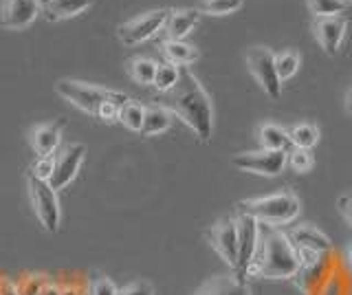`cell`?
Here are the masks:
<instances>
[{"label":"cell","mask_w":352,"mask_h":295,"mask_svg":"<svg viewBox=\"0 0 352 295\" xmlns=\"http://www.w3.org/2000/svg\"><path fill=\"white\" fill-rule=\"evenodd\" d=\"M165 95H168V106L165 108H170L176 117H181L194 130L198 139L207 141L212 137L214 133L212 102H209V95L205 93L201 82H198V78L190 69L181 67L179 82Z\"/></svg>","instance_id":"cell-1"},{"label":"cell","mask_w":352,"mask_h":295,"mask_svg":"<svg viewBox=\"0 0 352 295\" xmlns=\"http://www.w3.org/2000/svg\"><path fill=\"white\" fill-rule=\"evenodd\" d=\"M260 267V278L269 280H289L300 271V258L297 249L284 232L271 227L260 238L258 256L253 258Z\"/></svg>","instance_id":"cell-2"},{"label":"cell","mask_w":352,"mask_h":295,"mask_svg":"<svg viewBox=\"0 0 352 295\" xmlns=\"http://www.w3.org/2000/svg\"><path fill=\"white\" fill-rule=\"evenodd\" d=\"M300 199L293 192H275L260 199H249L238 205V212H245L256 218L258 223L269 227H280L293 223L300 216Z\"/></svg>","instance_id":"cell-3"},{"label":"cell","mask_w":352,"mask_h":295,"mask_svg":"<svg viewBox=\"0 0 352 295\" xmlns=\"http://www.w3.org/2000/svg\"><path fill=\"white\" fill-rule=\"evenodd\" d=\"M55 91L60 97H64L66 102H71L77 106L80 111L88 115H97L99 106L106 102H117L119 106H124L130 97L124 93L104 89V86H95V84H86V82H77V80H60L55 84Z\"/></svg>","instance_id":"cell-4"},{"label":"cell","mask_w":352,"mask_h":295,"mask_svg":"<svg viewBox=\"0 0 352 295\" xmlns=\"http://www.w3.org/2000/svg\"><path fill=\"white\" fill-rule=\"evenodd\" d=\"M247 67L262 86V91L271 100H278L282 95V80L275 69V53L269 47H251L247 51Z\"/></svg>","instance_id":"cell-5"},{"label":"cell","mask_w":352,"mask_h":295,"mask_svg":"<svg viewBox=\"0 0 352 295\" xmlns=\"http://www.w3.org/2000/svg\"><path fill=\"white\" fill-rule=\"evenodd\" d=\"M29 194H31V203L36 207V214L40 218V223L44 229L51 234H55L60 229V205H58V196L55 190L49 185V181H42L38 177H33L29 172Z\"/></svg>","instance_id":"cell-6"},{"label":"cell","mask_w":352,"mask_h":295,"mask_svg":"<svg viewBox=\"0 0 352 295\" xmlns=\"http://www.w3.org/2000/svg\"><path fill=\"white\" fill-rule=\"evenodd\" d=\"M234 221H236V229H238V265H236L234 273L238 278H245L247 265L258 256L262 229L256 218L245 212H238Z\"/></svg>","instance_id":"cell-7"},{"label":"cell","mask_w":352,"mask_h":295,"mask_svg":"<svg viewBox=\"0 0 352 295\" xmlns=\"http://www.w3.org/2000/svg\"><path fill=\"white\" fill-rule=\"evenodd\" d=\"M236 168L251 172V174H262V177H278V174L286 168L289 163V152L284 150H258V152H242L231 159Z\"/></svg>","instance_id":"cell-8"},{"label":"cell","mask_w":352,"mask_h":295,"mask_svg":"<svg viewBox=\"0 0 352 295\" xmlns=\"http://www.w3.org/2000/svg\"><path fill=\"white\" fill-rule=\"evenodd\" d=\"M170 12L168 9H152V12H146L137 18L128 20L119 27V40L124 45H139V42H146L148 38H152L154 34L165 27V20H168Z\"/></svg>","instance_id":"cell-9"},{"label":"cell","mask_w":352,"mask_h":295,"mask_svg":"<svg viewBox=\"0 0 352 295\" xmlns=\"http://www.w3.org/2000/svg\"><path fill=\"white\" fill-rule=\"evenodd\" d=\"M86 155V146L84 144H71L64 150H60L55 155V166H53V174L49 179V185L53 190H62L66 188L80 172V166Z\"/></svg>","instance_id":"cell-10"},{"label":"cell","mask_w":352,"mask_h":295,"mask_svg":"<svg viewBox=\"0 0 352 295\" xmlns=\"http://www.w3.org/2000/svg\"><path fill=\"white\" fill-rule=\"evenodd\" d=\"M209 240H212L218 256L236 271L238 265V229L234 218H223L212 229H209Z\"/></svg>","instance_id":"cell-11"},{"label":"cell","mask_w":352,"mask_h":295,"mask_svg":"<svg viewBox=\"0 0 352 295\" xmlns=\"http://www.w3.org/2000/svg\"><path fill=\"white\" fill-rule=\"evenodd\" d=\"M346 27H348L346 18H341V16L315 18L313 36L328 56H337L339 45H341V40H344V34H346Z\"/></svg>","instance_id":"cell-12"},{"label":"cell","mask_w":352,"mask_h":295,"mask_svg":"<svg viewBox=\"0 0 352 295\" xmlns=\"http://www.w3.org/2000/svg\"><path fill=\"white\" fill-rule=\"evenodd\" d=\"M40 14V0H5L0 25L5 29H25Z\"/></svg>","instance_id":"cell-13"},{"label":"cell","mask_w":352,"mask_h":295,"mask_svg":"<svg viewBox=\"0 0 352 295\" xmlns=\"http://www.w3.org/2000/svg\"><path fill=\"white\" fill-rule=\"evenodd\" d=\"M286 236H289V240L295 245V249H311V251H317V254H324V256L330 254V249H333L330 238L322 232V229H317L311 223L295 225Z\"/></svg>","instance_id":"cell-14"},{"label":"cell","mask_w":352,"mask_h":295,"mask_svg":"<svg viewBox=\"0 0 352 295\" xmlns=\"http://www.w3.org/2000/svg\"><path fill=\"white\" fill-rule=\"evenodd\" d=\"M194 295H251V289L245 278H238L236 273H227V276L209 278L196 289Z\"/></svg>","instance_id":"cell-15"},{"label":"cell","mask_w":352,"mask_h":295,"mask_svg":"<svg viewBox=\"0 0 352 295\" xmlns=\"http://www.w3.org/2000/svg\"><path fill=\"white\" fill-rule=\"evenodd\" d=\"M201 12L198 9H174L165 20V36L168 40H183L198 25Z\"/></svg>","instance_id":"cell-16"},{"label":"cell","mask_w":352,"mask_h":295,"mask_svg":"<svg viewBox=\"0 0 352 295\" xmlns=\"http://www.w3.org/2000/svg\"><path fill=\"white\" fill-rule=\"evenodd\" d=\"M66 122L60 119V122L55 124H44V126H38L33 130L31 135V144H33V150L38 152V157H51L55 150L60 146V133H62V126Z\"/></svg>","instance_id":"cell-17"},{"label":"cell","mask_w":352,"mask_h":295,"mask_svg":"<svg viewBox=\"0 0 352 295\" xmlns=\"http://www.w3.org/2000/svg\"><path fill=\"white\" fill-rule=\"evenodd\" d=\"M93 0H40V9L49 20H66L86 12Z\"/></svg>","instance_id":"cell-18"},{"label":"cell","mask_w":352,"mask_h":295,"mask_svg":"<svg viewBox=\"0 0 352 295\" xmlns=\"http://www.w3.org/2000/svg\"><path fill=\"white\" fill-rule=\"evenodd\" d=\"M161 51L165 56V62L174 64V67H187V64L198 60V49H194L183 40H165Z\"/></svg>","instance_id":"cell-19"},{"label":"cell","mask_w":352,"mask_h":295,"mask_svg":"<svg viewBox=\"0 0 352 295\" xmlns=\"http://www.w3.org/2000/svg\"><path fill=\"white\" fill-rule=\"evenodd\" d=\"M172 124V113L170 108L165 106H148L146 108V117H143V126H141V135L143 137H152L165 133Z\"/></svg>","instance_id":"cell-20"},{"label":"cell","mask_w":352,"mask_h":295,"mask_svg":"<svg viewBox=\"0 0 352 295\" xmlns=\"http://www.w3.org/2000/svg\"><path fill=\"white\" fill-rule=\"evenodd\" d=\"M258 139H260L262 150H284V152H289V148H291L289 133H286L284 128L275 126V124H262L258 128Z\"/></svg>","instance_id":"cell-21"},{"label":"cell","mask_w":352,"mask_h":295,"mask_svg":"<svg viewBox=\"0 0 352 295\" xmlns=\"http://www.w3.org/2000/svg\"><path fill=\"white\" fill-rule=\"evenodd\" d=\"M289 139L293 148L311 150L319 141V128L315 124H297L289 130Z\"/></svg>","instance_id":"cell-22"},{"label":"cell","mask_w":352,"mask_h":295,"mask_svg":"<svg viewBox=\"0 0 352 295\" xmlns=\"http://www.w3.org/2000/svg\"><path fill=\"white\" fill-rule=\"evenodd\" d=\"M143 117H146V106L135 102V100H128L124 106L119 108V122L124 124L128 130H135V133H141Z\"/></svg>","instance_id":"cell-23"},{"label":"cell","mask_w":352,"mask_h":295,"mask_svg":"<svg viewBox=\"0 0 352 295\" xmlns=\"http://www.w3.org/2000/svg\"><path fill=\"white\" fill-rule=\"evenodd\" d=\"M128 69H130L132 80H135L137 84L150 86V84H154V75H157L159 64L150 58H135L128 64Z\"/></svg>","instance_id":"cell-24"},{"label":"cell","mask_w":352,"mask_h":295,"mask_svg":"<svg viewBox=\"0 0 352 295\" xmlns=\"http://www.w3.org/2000/svg\"><path fill=\"white\" fill-rule=\"evenodd\" d=\"M179 75H181V67H174V64L165 62V64H159L157 69V75H154V89L159 93H168L172 91L176 82H179Z\"/></svg>","instance_id":"cell-25"},{"label":"cell","mask_w":352,"mask_h":295,"mask_svg":"<svg viewBox=\"0 0 352 295\" xmlns=\"http://www.w3.org/2000/svg\"><path fill=\"white\" fill-rule=\"evenodd\" d=\"M275 69H278L280 80H291L293 75L300 69V53L293 51V49H286L282 53L275 56Z\"/></svg>","instance_id":"cell-26"},{"label":"cell","mask_w":352,"mask_h":295,"mask_svg":"<svg viewBox=\"0 0 352 295\" xmlns=\"http://www.w3.org/2000/svg\"><path fill=\"white\" fill-rule=\"evenodd\" d=\"M322 271H324V258L322 260H317L313 262V265H302L300 271L295 273V280L297 284H300V289L306 291V293H311L313 291V284L322 278Z\"/></svg>","instance_id":"cell-27"},{"label":"cell","mask_w":352,"mask_h":295,"mask_svg":"<svg viewBox=\"0 0 352 295\" xmlns=\"http://www.w3.org/2000/svg\"><path fill=\"white\" fill-rule=\"evenodd\" d=\"M242 7V0H203L198 12L209 14V16H225L236 12Z\"/></svg>","instance_id":"cell-28"},{"label":"cell","mask_w":352,"mask_h":295,"mask_svg":"<svg viewBox=\"0 0 352 295\" xmlns=\"http://www.w3.org/2000/svg\"><path fill=\"white\" fill-rule=\"evenodd\" d=\"M308 7H311L315 18L337 16L346 9V0H308Z\"/></svg>","instance_id":"cell-29"},{"label":"cell","mask_w":352,"mask_h":295,"mask_svg":"<svg viewBox=\"0 0 352 295\" xmlns=\"http://www.w3.org/2000/svg\"><path fill=\"white\" fill-rule=\"evenodd\" d=\"M289 163H291V168L300 174L311 172L315 166L311 150H302V148H293V152H289Z\"/></svg>","instance_id":"cell-30"},{"label":"cell","mask_w":352,"mask_h":295,"mask_svg":"<svg viewBox=\"0 0 352 295\" xmlns=\"http://www.w3.org/2000/svg\"><path fill=\"white\" fill-rule=\"evenodd\" d=\"M53 166H55V157H38V161L33 163V168H31V174L33 177H38L42 181H49L51 179V174H53Z\"/></svg>","instance_id":"cell-31"},{"label":"cell","mask_w":352,"mask_h":295,"mask_svg":"<svg viewBox=\"0 0 352 295\" xmlns=\"http://www.w3.org/2000/svg\"><path fill=\"white\" fill-rule=\"evenodd\" d=\"M44 284L47 282L42 280V276H27L18 284V295H40Z\"/></svg>","instance_id":"cell-32"},{"label":"cell","mask_w":352,"mask_h":295,"mask_svg":"<svg viewBox=\"0 0 352 295\" xmlns=\"http://www.w3.org/2000/svg\"><path fill=\"white\" fill-rule=\"evenodd\" d=\"M117 287L113 284V280H108V278H99L93 282V287L91 291H88V295H117Z\"/></svg>","instance_id":"cell-33"},{"label":"cell","mask_w":352,"mask_h":295,"mask_svg":"<svg viewBox=\"0 0 352 295\" xmlns=\"http://www.w3.org/2000/svg\"><path fill=\"white\" fill-rule=\"evenodd\" d=\"M117 295H154V289L148 282H132L128 287L119 289Z\"/></svg>","instance_id":"cell-34"},{"label":"cell","mask_w":352,"mask_h":295,"mask_svg":"<svg viewBox=\"0 0 352 295\" xmlns=\"http://www.w3.org/2000/svg\"><path fill=\"white\" fill-rule=\"evenodd\" d=\"M119 104L117 102H106L99 106V111H97V117L99 119H104V122H115V119H119Z\"/></svg>","instance_id":"cell-35"},{"label":"cell","mask_w":352,"mask_h":295,"mask_svg":"<svg viewBox=\"0 0 352 295\" xmlns=\"http://www.w3.org/2000/svg\"><path fill=\"white\" fill-rule=\"evenodd\" d=\"M0 295H18V287L11 280H0Z\"/></svg>","instance_id":"cell-36"},{"label":"cell","mask_w":352,"mask_h":295,"mask_svg":"<svg viewBox=\"0 0 352 295\" xmlns=\"http://www.w3.org/2000/svg\"><path fill=\"white\" fill-rule=\"evenodd\" d=\"M341 212H344L346 221L352 225V199H344V201H341Z\"/></svg>","instance_id":"cell-37"},{"label":"cell","mask_w":352,"mask_h":295,"mask_svg":"<svg viewBox=\"0 0 352 295\" xmlns=\"http://www.w3.org/2000/svg\"><path fill=\"white\" fill-rule=\"evenodd\" d=\"M346 269H348V273L352 276V245L346 249Z\"/></svg>","instance_id":"cell-38"},{"label":"cell","mask_w":352,"mask_h":295,"mask_svg":"<svg viewBox=\"0 0 352 295\" xmlns=\"http://www.w3.org/2000/svg\"><path fill=\"white\" fill-rule=\"evenodd\" d=\"M348 106H350V111H352V93H350V100H348Z\"/></svg>","instance_id":"cell-39"},{"label":"cell","mask_w":352,"mask_h":295,"mask_svg":"<svg viewBox=\"0 0 352 295\" xmlns=\"http://www.w3.org/2000/svg\"><path fill=\"white\" fill-rule=\"evenodd\" d=\"M346 3H348V0H346ZM350 3H352V0H350Z\"/></svg>","instance_id":"cell-40"}]
</instances>
